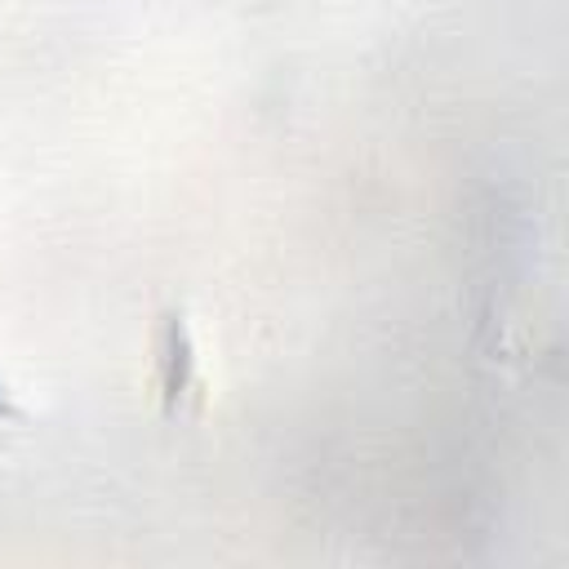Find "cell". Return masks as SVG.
Instances as JSON below:
<instances>
[{"label": "cell", "instance_id": "6da1fadb", "mask_svg": "<svg viewBox=\"0 0 569 569\" xmlns=\"http://www.w3.org/2000/svg\"><path fill=\"white\" fill-rule=\"evenodd\" d=\"M151 387L160 418H182L187 409H204V382H200V351L191 338V320L182 307H160L151 329Z\"/></svg>", "mask_w": 569, "mask_h": 569}, {"label": "cell", "instance_id": "7a4b0ae2", "mask_svg": "<svg viewBox=\"0 0 569 569\" xmlns=\"http://www.w3.org/2000/svg\"><path fill=\"white\" fill-rule=\"evenodd\" d=\"M31 422V413L18 405V396L9 391V382L0 378V427H27Z\"/></svg>", "mask_w": 569, "mask_h": 569}]
</instances>
